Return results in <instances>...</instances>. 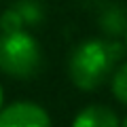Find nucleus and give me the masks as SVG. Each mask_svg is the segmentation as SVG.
<instances>
[{
	"label": "nucleus",
	"mask_w": 127,
	"mask_h": 127,
	"mask_svg": "<svg viewBox=\"0 0 127 127\" xmlns=\"http://www.w3.org/2000/svg\"><path fill=\"white\" fill-rule=\"evenodd\" d=\"M0 127H51V119L38 104L15 102L0 110Z\"/></svg>",
	"instance_id": "3"
},
{
	"label": "nucleus",
	"mask_w": 127,
	"mask_h": 127,
	"mask_svg": "<svg viewBox=\"0 0 127 127\" xmlns=\"http://www.w3.org/2000/svg\"><path fill=\"white\" fill-rule=\"evenodd\" d=\"M125 45H127V34H125Z\"/></svg>",
	"instance_id": "9"
},
{
	"label": "nucleus",
	"mask_w": 127,
	"mask_h": 127,
	"mask_svg": "<svg viewBox=\"0 0 127 127\" xmlns=\"http://www.w3.org/2000/svg\"><path fill=\"white\" fill-rule=\"evenodd\" d=\"M121 127H127V117H125V121H123V123H121Z\"/></svg>",
	"instance_id": "7"
},
{
	"label": "nucleus",
	"mask_w": 127,
	"mask_h": 127,
	"mask_svg": "<svg viewBox=\"0 0 127 127\" xmlns=\"http://www.w3.org/2000/svg\"><path fill=\"white\" fill-rule=\"evenodd\" d=\"M112 93L121 104L127 106V64L119 66L112 74Z\"/></svg>",
	"instance_id": "6"
},
{
	"label": "nucleus",
	"mask_w": 127,
	"mask_h": 127,
	"mask_svg": "<svg viewBox=\"0 0 127 127\" xmlns=\"http://www.w3.org/2000/svg\"><path fill=\"white\" fill-rule=\"evenodd\" d=\"M42 66V49L30 32L0 34V72L13 78H32Z\"/></svg>",
	"instance_id": "2"
},
{
	"label": "nucleus",
	"mask_w": 127,
	"mask_h": 127,
	"mask_svg": "<svg viewBox=\"0 0 127 127\" xmlns=\"http://www.w3.org/2000/svg\"><path fill=\"white\" fill-rule=\"evenodd\" d=\"M0 106H2V91H0Z\"/></svg>",
	"instance_id": "8"
},
{
	"label": "nucleus",
	"mask_w": 127,
	"mask_h": 127,
	"mask_svg": "<svg viewBox=\"0 0 127 127\" xmlns=\"http://www.w3.org/2000/svg\"><path fill=\"white\" fill-rule=\"evenodd\" d=\"M15 13L19 15V19H21L23 23V30L26 28H32V26H38V23L42 21V9L38 2H34V0H19V2H15L13 4Z\"/></svg>",
	"instance_id": "5"
},
{
	"label": "nucleus",
	"mask_w": 127,
	"mask_h": 127,
	"mask_svg": "<svg viewBox=\"0 0 127 127\" xmlns=\"http://www.w3.org/2000/svg\"><path fill=\"white\" fill-rule=\"evenodd\" d=\"M123 47L110 40L91 38L74 47L68 59V76L81 91H95L114 72Z\"/></svg>",
	"instance_id": "1"
},
{
	"label": "nucleus",
	"mask_w": 127,
	"mask_h": 127,
	"mask_svg": "<svg viewBox=\"0 0 127 127\" xmlns=\"http://www.w3.org/2000/svg\"><path fill=\"white\" fill-rule=\"evenodd\" d=\"M72 127H121V121L112 108L102 104H91L76 114Z\"/></svg>",
	"instance_id": "4"
}]
</instances>
